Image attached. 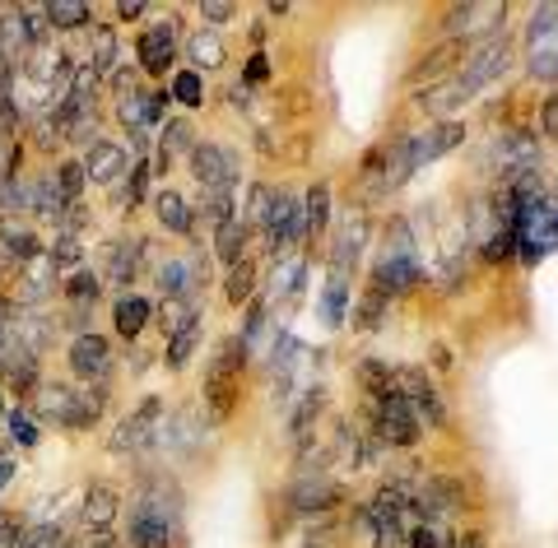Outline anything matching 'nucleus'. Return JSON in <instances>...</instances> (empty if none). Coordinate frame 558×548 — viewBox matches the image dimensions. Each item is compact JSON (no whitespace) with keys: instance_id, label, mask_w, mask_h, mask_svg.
<instances>
[{"instance_id":"1","label":"nucleus","mask_w":558,"mask_h":548,"mask_svg":"<svg viewBox=\"0 0 558 548\" xmlns=\"http://www.w3.org/2000/svg\"><path fill=\"white\" fill-rule=\"evenodd\" d=\"M182 539V488L168 474L140 484L135 507H131V529L126 544L131 548H172Z\"/></svg>"},{"instance_id":"2","label":"nucleus","mask_w":558,"mask_h":548,"mask_svg":"<svg viewBox=\"0 0 558 548\" xmlns=\"http://www.w3.org/2000/svg\"><path fill=\"white\" fill-rule=\"evenodd\" d=\"M242 373H247V344H242V334H229V340H219L215 358H209V367H205V414H209V428H223L229 414L238 410Z\"/></svg>"},{"instance_id":"3","label":"nucleus","mask_w":558,"mask_h":548,"mask_svg":"<svg viewBox=\"0 0 558 548\" xmlns=\"http://www.w3.org/2000/svg\"><path fill=\"white\" fill-rule=\"evenodd\" d=\"M465 139V126L461 121H438V126H428V131H418L410 139H400L396 154H391V163H387V176H381V186H400L405 176H414L424 163H433V158H442L451 154Z\"/></svg>"},{"instance_id":"4","label":"nucleus","mask_w":558,"mask_h":548,"mask_svg":"<svg viewBox=\"0 0 558 548\" xmlns=\"http://www.w3.org/2000/svg\"><path fill=\"white\" fill-rule=\"evenodd\" d=\"M159 423H163V400H159V395H145V400H140L135 410L108 433V451H117V455L149 451L154 437H159Z\"/></svg>"},{"instance_id":"5","label":"nucleus","mask_w":558,"mask_h":548,"mask_svg":"<svg viewBox=\"0 0 558 548\" xmlns=\"http://www.w3.org/2000/svg\"><path fill=\"white\" fill-rule=\"evenodd\" d=\"M418 279H424V265H418V256H414L405 223H396V242L387 246V256L377 260L373 289H381V293L391 297V293H405L410 284H418Z\"/></svg>"},{"instance_id":"6","label":"nucleus","mask_w":558,"mask_h":548,"mask_svg":"<svg viewBox=\"0 0 558 548\" xmlns=\"http://www.w3.org/2000/svg\"><path fill=\"white\" fill-rule=\"evenodd\" d=\"M526 61L535 80H558V5H535L526 28Z\"/></svg>"},{"instance_id":"7","label":"nucleus","mask_w":558,"mask_h":548,"mask_svg":"<svg viewBox=\"0 0 558 548\" xmlns=\"http://www.w3.org/2000/svg\"><path fill=\"white\" fill-rule=\"evenodd\" d=\"M186 158L205 191H238V154L233 149L215 145V139H196V149Z\"/></svg>"},{"instance_id":"8","label":"nucleus","mask_w":558,"mask_h":548,"mask_svg":"<svg viewBox=\"0 0 558 548\" xmlns=\"http://www.w3.org/2000/svg\"><path fill=\"white\" fill-rule=\"evenodd\" d=\"M396 395L410 404V414H414V423L418 428H442L447 423V404H442V395H438V386H433L424 373H414V367H405V373H396Z\"/></svg>"},{"instance_id":"9","label":"nucleus","mask_w":558,"mask_h":548,"mask_svg":"<svg viewBox=\"0 0 558 548\" xmlns=\"http://www.w3.org/2000/svg\"><path fill=\"white\" fill-rule=\"evenodd\" d=\"M260 238H266V246H270L275 256L289 252L293 242H303L307 238V228H303V200H293L289 191H275L270 215H266V223H260Z\"/></svg>"},{"instance_id":"10","label":"nucleus","mask_w":558,"mask_h":548,"mask_svg":"<svg viewBox=\"0 0 558 548\" xmlns=\"http://www.w3.org/2000/svg\"><path fill=\"white\" fill-rule=\"evenodd\" d=\"M488 158H494V168L502 172V182H517V176H526V172H539V145L531 135H498L494 145H488Z\"/></svg>"},{"instance_id":"11","label":"nucleus","mask_w":558,"mask_h":548,"mask_svg":"<svg viewBox=\"0 0 558 548\" xmlns=\"http://www.w3.org/2000/svg\"><path fill=\"white\" fill-rule=\"evenodd\" d=\"M70 373H75L84 386L108 381L112 377V344L102 340V334H94V330L75 334V344H70Z\"/></svg>"},{"instance_id":"12","label":"nucleus","mask_w":558,"mask_h":548,"mask_svg":"<svg viewBox=\"0 0 558 548\" xmlns=\"http://www.w3.org/2000/svg\"><path fill=\"white\" fill-rule=\"evenodd\" d=\"M508 65H512V47H508V38H484L475 51H470V65L461 70V80L480 94L484 84H494V80L508 75Z\"/></svg>"},{"instance_id":"13","label":"nucleus","mask_w":558,"mask_h":548,"mask_svg":"<svg viewBox=\"0 0 558 548\" xmlns=\"http://www.w3.org/2000/svg\"><path fill=\"white\" fill-rule=\"evenodd\" d=\"M461 498H465V488L457 479H428L424 488L414 492V516L418 521H433V525H442L447 516H457L461 511Z\"/></svg>"},{"instance_id":"14","label":"nucleus","mask_w":558,"mask_h":548,"mask_svg":"<svg viewBox=\"0 0 558 548\" xmlns=\"http://www.w3.org/2000/svg\"><path fill=\"white\" fill-rule=\"evenodd\" d=\"M377 441H387V447H414L418 441V423L410 414V404L400 400V395H387V400H377Z\"/></svg>"},{"instance_id":"15","label":"nucleus","mask_w":558,"mask_h":548,"mask_svg":"<svg viewBox=\"0 0 558 548\" xmlns=\"http://www.w3.org/2000/svg\"><path fill=\"white\" fill-rule=\"evenodd\" d=\"M502 5H457L447 10V33H457V38H498L502 28Z\"/></svg>"},{"instance_id":"16","label":"nucleus","mask_w":558,"mask_h":548,"mask_svg":"<svg viewBox=\"0 0 558 548\" xmlns=\"http://www.w3.org/2000/svg\"><path fill=\"white\" fill-rule=\"evenodd\" d=\"M140 70L145 75H168V65L178 61V28L172 24H154L140 33Z\"/></svg>"},{"instance_id":"17","label":"nucleus","mask_w":558,"mask_h":548,"mask_svg":"<svg viewBox=\"0 0 558 548\" xmlns=\"http://www.w3.org/2000/svg\"><path fill=\"white\" fill-rule=\"evenodd\" d=\"M80 168H84V176H89V182L108 186V182H117V176L131 168V158H126V149H121L117 139H94V145L84 149Z\"/></svg>"},{"instance_id":"18","label":"nucleus","mask_w":558,"mask_h":548,"mask_svg":"<svg viewBox=\"0 0 558 548\" xmlns=\"http://www.w3.org/2000/svg\"><path fill=\"white\" fill-rule=\"evenodd\" d=\"M363 242H368V215H363V209H349L344 223H340V233H336V242H330V265H336V275H344L349 265L359 260Z\"/></svg>"},{"instance_id":"19","label":"nucleus","mask_w":558,"mask_h":548,"mask_svg":"<svg viewBox=\"0 0 558 548\" xmlns=\"http://www.w3.org/2000/svg\"><path fill=\"white\" fill-rule=\"evenodd\" d=\"M145 260H149V238H140V233L121 238L108 246V279L112 284H131V279L145 270Z\"/></svg>"},{"instance_id":"20","label":"nucleus","mask_w":558,"mask_h":548,"mask_svg":"<svg viewBox=\"0 0 558 548\" xmlns=\"http://www.w3.org/2000/svg\"><path fill=\"white\" fill-rule=\"evenodd\" d=\"M121 511V492L112 484H89L84 488V502H80V525L84 529H112Z\"/></svg>"},{"instance_id":"21","label":"nucleus","mask_w":558,"mask_h":548,"mask_svg":"<svg viewBox=\"0 0 558 548\" xmlns=\"http://www.w3.org/2000/svg\"><path fill=\"white\" fill-rule=\"evenodd\" d=\"M70 410H75V386L70 381H38V391H33V414L43 423H70Z\"/></svg>"},{"instance_id":"22","label":"nucleus","mask_w":558,"mask_h":548,"mask_svg":"<svg viewBox=\"0 0 558 548\" xmlns=\"http://www.w3.org/2000/svg\"><path fill=\"white\" fill-rule=\"evenodd\" d=\"M0 256L20 260V265H33V260H43V242H38L33 228L14 223V219H0Z\"/></svg>"},{"instance_id":"23","label":"nucleus","mask_w":558,"mask_h":548,"mask_svg":"<svg viewBox=\"0 0 558 548\" xmlns=\"http://www.w3.org/2000/svg\"><path fill=\"white\" fill-rule=\"evenodd\" d=\"M289 502H293V511H330L340 502V488L322 479V474H303V479L289 488Z\"/></svg>"},{"instance_id":"24","label":"nucleus","mask_w":558,"mask_h":548,"mask_svg":"<svg viewBox=\"0 0 558 548\" xmlns=\"http://www.w3.org/2000/svg\"><path fill=\"white\" fill-rule=\"evenodd\" d=\"M108 391H112L108 381L75 386V410H70V423H65V428H75V433H89L94 423L102 418V404H108Z\"/></svg>"},{"instance_id":"25","label":"nucleus","mask_w":558,"mask_h":548,"mask_svg":"<svg viewBox=\"0 0 558 548\" xmlns=\"http://www.w3.org/2000/svg\"><path fill=\"white\" fill-rule=\"evenodd\" d=\"M149 316H154L149 297H140V293H121V297H117V307H112V326H117L121 340H140V330L149 326Z\"/></svg>"},{"instance_id":"26","label":"nucleus","mask_w":558,"mask_h":548,"mask_svg":"<svg viewBox=\"0 0 558 548\" xmlns=\"http://www.w3.org/2000/svg\"><path fill=\"white\" fill-rule=\"evenodd\" d=\"M154 279H159V293H163V297H191V293L201 289V275H196V265H191V260H182V256L163 260L159 270H154Z\"/></svg>"},{"instance_id":"27","label":"nucleus","mask_w":558,"mask_h":548,"mask_svg":"<svg viewBox=\"0 0 558 548\" xmlns=\"http://www.w3.org/2000/svg\"><path fill=\"white\" fill-rule=\"evenodd\" d=\"M191 149H196V131H191V121L186 117H168L163 135H159V168H172Z\"/></svg>"},{"instance_id":"28","label":"nucleus","mask_w":558,"mask_h":548,"mask_svg":"<svg viewBox=\"0 0 558 548\" xmlns=\"http://www.w3.org/2000/svg\"><path fill=\"white\" fill-rule=\"evenodd\" d=\"M470 98H475V88H470L461 75H451V80H442V84H433L418 102H424L428 112H457V108H465Z\"/></svg>"},{"instance_id":"29","label":"nucleus","mask_w":558,"mask_h":548,"mask_svg":"<svg viewBox=\"0 0 558 548\" xmlns=\"http://www.w3.org/2000/svg\"><path fill=\"white\" fill-rule=\"evenodd\" d=\"M117 33L108 28V24H89V70L102 80V75H112L117 70Z\"/></svg>"},{"instance_id":"30","label":"nucleus","mask_w":558,"mask_h":548,"mask_svg":"<svg viewBox=\"0 0 558 548\" xmlns=\"http://www.w3.org/2000/svg\"><path fill=\"white\" fill-rule=\"evenodd\" d=\"M154 209H159V223L168 233L191 238V205H186L182 191H159V196H154Z\"/></svg>"},{"instance_id":"31","label":"nucleus","mask_w":558,"mask_h":548,"mask_svg":"<svg viewBox=\"0 0 558 548\" xmlns=\"http://www.w3.org/2000/svg\"><path fill=\"white\" fill-rule=\"evenodd\" d=\"M247 238H252V228L242 223V219H229L215 233V256L223 260V265H238L242 256H247Z\"/></svg>"},{"instance_id":"32","label":"nucleus","mask_w":558,"mask_h":548,"mask_svg":"<svg viewBox=\"0 0 558 548\" xmlns=\"http://www.w3.org/2000/svg\"><path fill=\"white\" fill-rule=\"evenodd\" d=\"M252 293H256V260L242 256L238 265H229V275H223V297H229L233 307H242V303H252Z\"/></svg>"},{"instance_id":"33","label":"nucleus","mask_w":558,"mask_h":548,"mask_svg":"<svg viewBox=\"0 0 558 548\" xmlns=\"http://www.w3.org/2000/svg\"><path fill=\"white\" fill-rule=\"evenodd\" d=\"M322 404H326V391L317 386V391H307V395L299 400V410H293V418H289V437L299 441V447H307L312 428H317V414H322Z\"/></svg>"},{"instance_id":"34","label":"nucleus","mask_w":558,"mask_h":548,"mask_svg":"<svg viewBox=\"0 0 558 548\" xmlns=\"http://www.w3.org/2000/svg\"><path fill=\"white\" fill-rule=\"evenodd\" d=\"M57 196H61V205L70 209V205H84V186H89V176H84V168H80V158H65V163L57 168Z\"/></svg>"},{"instance_id":"35","label":"nucleus","mask_w":558,"mask_h":548,"mask_svg":"<svg viewBox=\"0 0 558 548\" xmlns=\"http://www.w3.org/2000/svg\"><path fill=\"white\" fill-rule=\"evenodd\" d=\"M47 265H51V270H70V275H75V270H84V242L80 238H70V233H57V242H51L47 246Z\"/></svg>"},{"instance_id":"36","label":"nucleus","mask_w":558,"mask_h":548,"mask_svg":"<svg viewBox=\"0 0 558 548\" xmlns=\"http://www.w3.org/2000/svg\"><path fill=\"white\" fill-rule=\"evenodd\" d=\"M326 219H330V186L317 182L307 191V200H303V228H307V238H322L326 233Z\"/></svg>"},{"instance_id":"37","label":"nucleus","mask_w":558,"mask_h":548,"mask_svg":"<svg viewBox=\"0 0 558 548\" xmlns=\"http://www.w3.org/2000/svg\"><path fill=\"white\" fill-rule=\"evenodd\" d=\"M196 349H201V316H196V321H191V326H182V330L168 340V349H163V363L172 367V373H178V367H186V363H191V353H196Z\"/></svg>"},{"instance_id":"38","label":"nucleus","mask_w":558,"mask_h":548,"mask_svg":"<svg viewBox=\"0 0 558 548\" xmlns=\"http://www.w3.org/2000/svg\"><path fill=\"white\" fill-rule=\"evenodd\" d=\"M61 196H57V182L51 176H38V182H28V215L38 219H61Z\"/></svg>"},{"instance_id":"39","label":"nucleus","mask_w":558,"mask_h":548,"mask_svg":"<svg viewBox=\"0 0 558 548\" xmlns=\"http://www.w3.org/2000/svg\"><path fill=\"white\" fill-rule=\"evenodd\" d=\"M65 303L70 307H94L98 303V293H102V279L94 270H75V275H65Z\"/></svg>"},{"instance_id":"40","label":"nucleus","mask_w":558,"mask_h":548,"mask_svg":"<svg viewBox=\"0 0 558 548\" xmlns=\"http://www.w3.org/2000/svg\"><path fill=\"white\" fill-rule=\"evenodd\" d=\"M89 14H94V5H84V0H51L47 24L51 28H89Z\"/></svg>"},{"instance_id":"41","label":"nucleus","mask_w":558,"mask_h":548,"mask_svg":"<svg viewBox=\"0 0 558 548\" xmlns=\"http://www.w3.org/2000/svg\"><path fill=\"white\" fill-rule=\"evenodd\" d=\"M196 307H191V297H163V307H159V326H163V334L172 340V334H178L182 326H191L196 321Z\"/></svg>"},{"instance_id":"42","label":"nucleus","mask_w":558,"mask_h":548,"mask_svg":"<svg viewBox=\"0 0 558 548\" xmlns=\"http://www.w3.org/2000/svg\"><path fill=\"white\" fill-rule=\"evenodd\" d=\"M186 57L205 70H215V65H223V38L219 33H196V38L186 42Z\"/></svg>"},{"instance_id":"43","label":"nucleus","mask_w":558,"mask_h":548,"mask_svg":"<svg viewBox=\"0 0 558 548\" xmlns=\"http://www.w3.org/2000/svg\"><path fill=\"white\" fill-rule=\"evenodd\" d=\"M359 377H363V386H368L377 400L396 395V373H391L387 363H359Z\"/></svg>"},{"instance_id":"44","label":"nucleus","mask_w":558,"mask_h":548,"mask_svg":"<svg viewBox=\"0 0 558 548\" xmlns=\"http://www.w3.org/2000/svg\"><path fill=\"white\" fill-rule=\"evenodd\" d=\"M168 94L178 98V102H186V108H201V102H205V84H201L196 70H178V75H172V88H168Z\"/></svg>"},{"instance_id":"45","label":"nucleus","mask_w":558,"mask_h":548,"mask_svg":"<svg viewBox=\"0 0 558 548\" xmlns=\"http://www.w3.org/2000/svg\"><path fill=\"white\" fill-rule=\"evenodd\" d=\"M405 548H451V529L433 525V521H418L405 535Z\"/></svg>"},{"instance_id":"46","label":"nucleus","mask_w":558,"mask_h":548,"mask_svg":"<svg viewBox=\"0 0 558 548\" xmlns=\"http://www.w3.org/2000/svg\"><path fill=\"white\" fill-rule=\"evenodd\" d=\"M344 303H349V284H344V275H330V289H326V303H322L326 326H340V321H344Z\"/></svg>"},{"instance_id":"47","label":"nucleus","mask_w":558,"mask_h":548,"mask_svg":"<svg viewBox=\"0 0 558 548\" xmlns=\"http://www.w3.org/2000/svg\"><path fill=\"white\" fill-rule=\"evenodd\" d=\"M270 200H275V186H266V182H256L252 191H247V215H242V223H266V215H270Z\"/></svg>"},{"instance_id":"48","label":"nucleus","mask_w":558,"mask_h":548,"mask_svg":"<svg viewBox=\"0 0 558 548\" xmlns=\"http://www.w3.org/2000/svg\"><path fill=\"white\" fill-rule=\"evenodd\" d=\"M5 423H10V437L20 441V447H38V423H33V414L24 410H5Z\"/></svg>"},{"instance_id":"49","label":"nucleus","mask_w":558,"mask_h":548,"mask_svg":"<svg viewBox=\"0 0 558 548\" xmlns=\"http://www.w3.org/2000/svg\"><path fill=\"white\" fill-rule=\"evenodd\" d=\"M381 312H387V293H381V289H368V293H363V303H359V316H354V321H359L363 330H373V326H381Z\"/></svg>"},{"instance_id":"50","label":"nucleus","mask_w":558,"mask_h":548,"mask_svg":"<svg viewBox=\"0 0 558 548\" xmlns=\"http://www.w3.org/2000/svg\"><path fill=\"white\" fill-rule=\"evenodd\" d=\"M373 535H377V548H405V521H377L373 525Z\"/></svg>"},{"instance_id":"51","label":"nucleus","mask_w":558,"mask_h":548,"mask_svg":"<svg viewBox=\"0 0 558 548\" xmlns=\"http://www.w3.org/2000/svg\"><path fill=\"white\" fill-rule=\"evenodd\" d=\"M233 14H238V5H233V0H201V20L205 24H229L233 20Z\"/></svg>"},{"instance_id":"52","label":"nucleus","mask_w":558,"mask_h":548,"mask_svg":"<svg viewBox=\"0 0 558 548\" xmlns=\"http://www.w3.org/2000/svg\"><path fill=\"white\" fill-rule=\"evenodd\" d=\"M145 191H149V163H145V158H135V163H131V191H126V200L140 205V200H145Z\"/></svg>"},{"instance_id":"53","label":"nucleus","mask_w":558,"mask_h":548,"mask_svg":"<svg viewBox=\"0 0 558 548\" xmlns=\"http://www.w3.org/2000/svg\"><path fill=\"white\" fill-rule=\"evenodd\" d=\"M539 131H545L554 145H558V94L545 98V112H539Z\"/></svg>"},{"instance_id":"54","label":"nucleus","mask_w":558,"mask_h":548,"mask_svg":"<svg viewBox=\"0 0 558 548\" xmlns=\"http://www.w3.org/2000/svg\"><path fill=\"white\" fill-rule=\"evenodd\" d=\"M145 10H149L145 0H117V20H140Z\"/></svg>"},{"instance_id":"55","label":"nucleus","mask_w":558,"mask_h":548,"mask_svg":"<svg viewBox=\"0 0 558 548\" xmlns=\"http://www.w3.org/2000/svg\"><path fill=\"white\" fill-rule=\"evenodd\" d=\"M260 80H266V57H260V51H256V57L247 61V80H242V84L252 88V84H260Z\"/></svg>"},{"instance_id":"56","label":"nucleus","mask_w":558,"mask_h":548,"mask_svg":"<svg viewBox=\"0 0 558 548\" xmlns=\"http://www.w3.org/2000/svg\"><path fill=\"white\" fill-rule=\"evenodd\" d=\"M451 548H484V539L470 529V535H461V539H451Z\"/></svg>"},{"instance_id":"57","label":"nucleus","mask_w":558,"mask_h":548,"mask_svg":"<svg viewBox=\"0 0 558 548\" xmlns=\"http://www.w3.org/2000/svg\"><path fill=\"white\" fill-rule=\"evenodd\" d=\"M14 479V461H10V455H0V488H5Z\"/></svg>"},{"instance_id":"58","label":"nucleus","mask_w":558,"mask_h":548,"mask_svg":"<svg viewBox=\"0 0 558 548\" xmlns=\"http://www.w3.org/2000/svg\"><path fill=\"white\" fill-rule=\"evenodd\" d=\"M0 418H5V400H0Z\"/></svg>"}]
</instances>
